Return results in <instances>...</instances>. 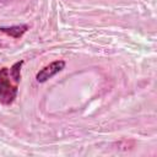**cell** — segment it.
I'll use <instances>...</instances> for the list:
<instances>
[{
    "instance_id": "6da1fadb",
    "label": "cell",
    "mask_w": 157,
    "mask_h": 157,
    "mask_svg": "<svg viewBox=\"0 0 157 157\" xmlns=\"http://www.w3.org/2000/svg\"><path fill=\"white\" fill-rule=\"evenodd\" d=\"M22 65L23 60H20L11 67L0 69V103L4 105L12 104L17 97Z\"/></svg>"
},
{
    "instance_id": "7a4b0ae2",
    "label": "cell",
    "mask_w": 157,
    "mask_h": 157,
    "mask_svg": "<svg viewBox=\"0 0 157 157\" xmlns=\"http://www.w3.org/2000/svg\"><path fill=\"white\" fill-rule=\"evenodd\" d=\"M64 67H65V61L64 60H55V61L50 63L49 65L44 66L43 69H40L36 75V80H37V82L43 83V82L48 81L49 78L54 77L60 71H63Z\"/></svg>"
},
{
    "instance_id": "3957f363",
    "label": "cell",
    "mask_w": 157,
    "mask_h": 157,
    "mask_svg": "<svg viewBox=\"0 0 157 157\" xmlns=\"http://www.w3.org/2000/svg\"><path fill=\"white\" fill-rule=\"evenodd\" d=\"M29 26L28 25H15V26H10V27H0V31L10 37L13 38H21L27 31H28Z\"/></svg>"
}]
</instances>
